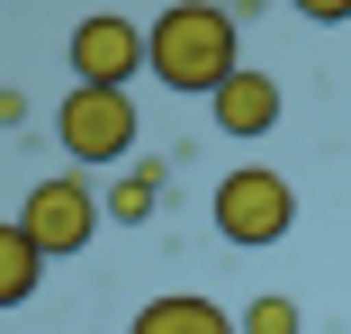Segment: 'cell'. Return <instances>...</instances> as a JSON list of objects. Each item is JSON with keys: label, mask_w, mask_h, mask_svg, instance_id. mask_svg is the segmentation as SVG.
<instances>
[{"label": "cell", "mask_w": 351, "mask_h": 334, "mask_svg": "<svg viewBox=\"0 0 351 334\" xmlns=\"http://www.w3.org/2000/svg\"><path fill=\"white\" fill-rule=\"evenodd\" d=\"M243 19L226 10V0H171V10L145 27V73L180 100H217L226 73H243Z\"/></svg>", "instance_id": "cell-1"}, {"label": "cell", "mask_w": 351, "mask_h": 334, "mask_svg": "<svg viewBox=\"0 0 351 334\" xmlns=\"http://www.w3.org/2000/svg\"><path fill=\"white\" fill-rule=\"evenodd\" d=\"M207 217H217V235L234 253H261V244H289L298 226V181L279 172V163H234L217 181V199H207Z\"/></svg>", "instance_id": "cell-2"}, {"label": "cell", "mask_w": 351, "mask_h": 334, "mask_svg": "<svg viewBox=\"0 0 351 334\" xmlns=\"http://www.w3.org/2000/svg\"><path fill=\"white\" fill-rule=\"evenodd\" d=\"M135 100L126 91H99V82H73V100L54 109V136H63V154H73L82 172H108V163H126L135 154Z\"/></svg>", "instance_id": "cell-3"}, {"label": "cell", "mask_w": 351, "mask_h": 334, "mask_svg": "<svg viewBox=\"0 0 351 334\" xmlns=\"http://www.w3.org/2000/svg\"><path fill=\"white\" fill-rule=\"evenodd\" d=\"M19 226H27V235L45 244V262H54V253H82V244L108 226V208H99V190H90L82 172H45V181L27 190Z\"/></svg>", "instance_id": "cell-4"}, {"label": "cell", "mask_w": 351, "mask_h": 334, "mask_svg": "<svg viewBox=\"0 0 351 334\" xmlns=\"http://www.w3.org/2000/svg\"><path fill=\"white\" fill-rule=\"evenodd\" d=\"M135 73H145V19H82L73 27V82H99V91H126Z\"/></svg>", "instance_id": "cell-5"}, {"label": "cell", "mask_w": 351, "mask_h": 334, "mask_svg": "<svg viewBox=\"0 0 351 334\" xmlns=\"http://www.w3.org/2000/svg\"><path fill=\"white\" fill-rule=\"evenodd\" d=\"M207 109H217V126H226L234 145H261L270 126H279V82H270V73H252V63H243V73H226V91L207 100Z\"/></svg>", "instance_id": "cell-6"}, {"label": "cell", "mask_w": 351, "mask_h": 334, "mask_svg": "<svg viewBox=\"0 0 351 334\" xmlns=\"http://www.w3.org/2000/svg\"><path fill=\"white\" fill-rule=\"evenodd\" d=\"M126 334H243V316H226L217 298H198V289H171V298H145V307H135Z\"/></svg>", "instance_id": "cell-7"}, {"label": "cell", "mask_w": 351, "mask_h": 334, "mask_svg": "<svg viewBox=\"0 0 351 334\" xmlns=\"http://www.w3.org/2000/svg\"><path fill=\"white\" fill-rule=\"evenodd\" d=\"M36 280H45V244H36L19 217H0V316L27 307V298H36Z\"/></svg>", "instance_id": "cell-8"}, {"label": "cell", "mask_w": 351, "mask_h": 334, "mask_svg": "<svg viewBox=\"0 0 351 334\" xmlns=\"http://www.w3.org/2000/svg\"><path fill=\"white\" fill-rule=\"evenodd\" d=\"M162 199H171V181H162V172H117V181L99 190V208H108V226H145Z\"/></svg>", "instance_id": "cell-9"}, {"label": "cell", "mask_w": 351, "mask_h": 334, "mask_svg": "<svg viewBox=\"0 0 351 334\" xmlns=\"http://www.w3.org/2000/svg\"><path fill=\"white\" fill-rule=\"evenodd\" d=\"M243 334H306V316H298L289 289H261V298L243 307Z\"/></svg>", "instance_id": "cell-10"}, {"label": "cell", "mask_w": 351, "mask_h": 334, "mask_svg": "<svg viewBox=\"0 0 351 334\" xmlns=\"http://www.w3.org/2000/svg\"><path fill=\"white\" fill-rule=\"evenodd\" d=\"M289 10H298L306 27H342V19H351V0H289Z\"/></svg>", "instance_id": "cell-11"}, {"label": "cell", "mask_w": 351, "mask_h": 334, "mask_svg": "<svg viewBox=\"0 0 351 334\" xmlns=\"http://www.w3.org/2000/svg\"><path fill=\"white\" fill-rule=\"evenodd\" d=\"M19 126H27V100H19V91H0V136H19Z\"/></svg>", "instance_id": "cell-12"}]
</instances>
